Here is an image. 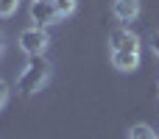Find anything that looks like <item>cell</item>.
Instances as JSON below:
<instances>
[{
    "mask_svg": "<svg viewBox=\"0 0 159 139\" xmlns=\"http://www.w3.org/2000/svg\"><path fill=\"white\" fill-rule=\"evenodd\" d=\"M48 75H50V64L42 56H28V64H25L22 75L17 78V89L22 95H31V92H36L48 81Z\"/></svg>",
    "mask_w": 159,
    "mask_h": 139,
    "instance_id": "6da1fadb",
    "label": "cell"
},
{
    "mask_svg": "<svg viewBox=\"0 0 159 139\" xmlns=\"http://www.w3.org/2000/svg\"><path fill=\"white\" fill-rule=\"evenodd\" d=\"M56 8H53V3L50 0H34V6H31V20L36 22V28H45V25H50V22H56Z\"/></svg>",
    "mask_w": 159,
    "mask_h": 139,
    "instance_id": "277c9868",
    "label": "cell"
},
{
    "mask_svg": "<svg viewBox=\"0 0 159 139\" xmlns=\"http://www.w3.org/2000/svg\"><path fill=\"white\" fill-rule=\"evenodd\" d=\"M129 139H157V137H154V131L148 125H134L129 131Z\"/></svg>",
    "mask_w": 159,
    "mask_h": 139,
    "instance_id": "ba28073f",
    "label": "cell"
},
{
    "mask_svg": "<svg viewBox=\"0 0 159 139\" xmlns=\"http://www.w3.org/2000/svg\"><path fill=\"white\" fill-rule=\"evenodd\" d=\"M50 3H53V8H56L59 17H67V14L75 11V0H50Z\"/></svg>",
    "mask_w": 159,
    "mask_h": 139,
    "instance_id": "52a82bcc",
    "label": "cell"
},
{
    "mask_svg": "<svg viewBox=\"0 0 159 139\" xmlns=\"http://www.w3.org/2000/svg\"><path fill=\"white\" fill-rule=\"evenodd\" d=\"M115 17L120 22H131L137 14H140V0H115Z\"/></svg>",
    "mask_w": 159,
    "mask_h": 139,
    "instance_id": "5b68a950",
    "label": "cell"
},
{
    "mask_svg": "<svg viewBox=\"0 0 159 139\" xmlns=\"http://www.w3.org/2000/svg\"><path fill=\"white\" fill-rule=\"evenodd\" d=\"M0 50H3V33H0Z\"/></svg>",
    "mask_w": 159,
    "mask_h": 139,
    "instance_id": "7c38bea8",
    "label": "cell"
},
{
    "mask_svg": "<svg viewBox=\"0 0 159 139\" xmlns=\"http://www.w3.org/2000/svg\"><path fill=\"white\" fill-rule=\"evenodd\" d=\"M157 139H159V137H157Z\"/></svg>",
    "mask_w": 159,
    "mask_h": 139,
    "instance_id": "4fadbf2b",
    "label": "cell"
},
{
    "mask_svg": "<svg viewBox=\"0 0 159 139\" xmlns=\"http://www.w3.org/2000/svg\"><path fill=\"white\" fill-rule=\"evenodd\" d=\"M20 47L28 56H42L45 47H48V33L42 28H28V31L20 33Z\"/></svg>",
    "mask_w": 159,
    "mask_h": 139,
    "instance_id": "7a4b0ae2",
    "label": "cell"
},
{
    "mask_svg": "<svg viewBox=\"0 0 159 139\" xmlns=\"http://www.w3.org/2000/svg\"><path fill=\"white\" fill-rule=\"evenodd\" d=\"M151 45H154V50H157V56H159V31L151 36Z\"/></svg>",
    "mask_w": 159,
    "mask_h": 139,
    "instance_id": "8fae6325",
    "label": "cell"
},
{
    "mask_svg": "<svg viewBox=\"0 0 159 139\" xmlns=\"http://www.w3.org/2000/svg\"><path fill=\"white\" fill-rule=\"evenodd\" d=\"M109 45H112V50L140 53V39H137V33H131V31H126V28L112 31V33H109Z\"/></svg>",
    "mask_w": 159,
    "mask_h": 139,
    "instance_id": "3957f363",
    "label": "cell"
},
{
    "mask_svg": "<svg viewBox=\"0 0 159 139\" xmlns=\"http://www.w3.org/2000/svg\"><path fill=\"white\" fill-rule=\"evenodd\" d=\"M6 100H8V84H6V81H0V106H3Z\"/></svg>",
    "mask_w": 159,
    "mask_h": 139,
    "instance_id": "30bf717a",
    "label": "cell"
},
{
    "mask_svg": "<svg viewBox=\"0 0 159 139\" xmlns=\"http://www.w3.org/2000/svg\"><path fill=\"white\" fill-rule=\"evenodd\" d=\"M17 6H20V0H0V17L14 14V11H17Z\"/></svg>",
    "mask_w": 159,
    "mask_h": 139,
    "instance_id": "9c48e42d",
    "label": "cell"
},
{
    "mask_svg": "<svg viewBox=\"0 0 159 139\" xmlns=\"http://www.w3.org/2000/svg\"><path fill=\"white\" fill-rule=\"evenodd\" d=\"M112 64L117 70H134L140 64V53H129V50H112Z\"/></svg>",
    "mask_w": 159,
    "mask_h": 139,
    "instance_id": "8992f818",
    "label": "cell"
}]
</instances>
